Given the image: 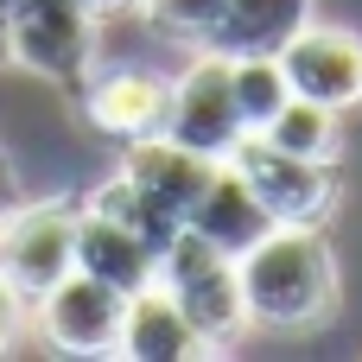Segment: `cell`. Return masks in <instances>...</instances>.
Listing matches in <instances>:
<instances>
[{"instance_id":"6da1fadb","label":"cell","mask_w":362,"mask_h":362,"mask_svg":"<svg viewBox=\"0 0 362 362\" xmlns=\"http://www.w3.org/2000/svg\"><path fill=\"white\" fill-rule=\"evenodd\" d=\"M248 331H312L337 312V255L325 223H274L248 255H235Z\"/></svg>"},{"instance_id":"7a4b0ae2","label":"cell","mask_w":362,"mask_h":362,"mask_svg":"<svg viewBox=\"0 0 362 362\" xmlns=\"http://www.w3.org/2000/svg\"><path fill=\"white\" fill-rule=\"evenodd\" d=\"M178 312L210 337V350H229L242 331H248V312H242V280H235V255H223L216 242H204L197 229H178L165 248H159V274H153Z\"/></svg>"},{"instance_id":"3957f363","label":"cell","mask_w":362,"mask_h":362,"mask_svg":"<svg viewBox=\"0 0 362 362\" xmlns=\"http://www.w3.org/2000/svg\"><path fill=\"white\" fill-rule=\"evenodd\" d=\"M95 25L83 0H6V57L76 89L95 70Z\"/></svg>"},{"instance_id":"277c9868","label":"cell","mask_w":362,"mask_h":362,"mask_svg":"<svg viewBox=\"0 0 362 362\" xmlns=\"http://www.w3.org/2000/svg\"><path fill=\"white\" fill-rule=\"evenodd\" d=\"M76 216H83V204H70V197L19 204L0 216V280L25 305L45 299L64 274H76Z\"/></svg>"},{"instance_id":"5b68a950","label":"cell","mask_w":362,"mask_h":362,"mask_svg":"<svg viewBox=\"0 0 362 362\" xmlns=\"http://www.w3.org/2000/svg\"><path fill=\"white\" fill-rule=\"evenodd\" d=\"M229 165L242 172V185L261 197L274 223H325L337 210V159H305L274 146L267 134H242Z\"/></svg>"},{"instance_id":"8992f818","label":"cell","mask_w":362,"mask_h":362,"mask_svg":"<svg viewBox=\"0 0 362 362\" xmlns=\"http://www.w3.org/2000/svg\"><path fill=\"white\" fill-rule=\"evenodd\" d=\"M165 134L191 153H210V159H229L235 140L248 134L242 108H235V83H229V57L223 51H204L185 64V76H172L165 89Z\"/></svg>"},{"instance_id":"52a82bcc","label":"cell","mask_w":362,"mask_h":362,"mask_svg":"<svg viewBox=\"0 0 362 362\" xmlns=\"http://www.w3.org/2000/svg\"><path fill=\"white\" fill-rule=\"evenodd\" d=\"M274 57H280L293 95L325 102V108H337V115L362 102V32H350V25L305 19Z\"/></svg>"},{"instance_id":"ba28073f","label":"cell","mask_w":362,"mask_h":362,"mask_svg":"<svg viewBox=\"0 0 362 362\" xmlns=\"http://www.w3.org/2000/svg\"><path fill=\"white\" fill-rule=\"evenodd\" d=\"M32 312H38L51 350H64V356H115L127 293H115L108 280H95V274L76 267V274H64L45 299H32Z\"/></svg>"},{"instance_id":"9c48e42d","label":"cell","mask_w":362,"mask_h":362,"mask_svg":"<svg viewBox=\"0 0 362 362\" xmlns=\"http://www.w3.org/2000/svg\"><path fill=\"white\" fill-rule=\"evenodd\" d=\"M165 76L140 70V64H115V70H89L76 83V102H83V121L121 146L146 140V134H165Z\"/></svg>"},{"instance_id":"30bf717a","label":"cell","mask_w":362,"mask_h":362,"mask_svg":"<svg viewBox=\"0 0 362 362\" xmlns=\"http://www.w3.org/2000/svg\"><path fill=\"white\" fill-rule=\"evenodd\" d=\"M115 356H134V362H197V356H216V350H210V337L178 312V299H172L159 280H146L140 293H127Z\"/></svg>"},{"instance_id":"8fae6325","label":"cell","mask_w":362,"mask_h":362,"mask_svg":"<svg viewBox=\"0 0 362 362\" xmlns=\"http://www.w3.org/2000/svg\"><path fill=\"white\" fill-rule=\"evenodd\" d=\"M216 165H223V159L191 153V146H178L172 134H146V140H134V146H127V159H121V172H127L146 197H159L178 223L191 216V204L204 197V185L216 178Z\"/></svg>"},{"instance_id":"7c38bea8","label":"cell","mask_w":362,"mask_h":362,"mask_svg":"<svg viewBox=\"0 0 362 362\" xmlns=\"http://www.w3.org/2000/svg\"><path fill=\"white\" fill-rule=\"evenodd\" d=\"M185 229H197V235H204V242H216L223 255H248V248L274 229V216H267V210H261V197L242 185V172L223 159V165H216V178L204 185V197L191 204Z\"/></svg>"},{"instance_id":"4fadbf2b","label":"cell","mask_w":362,"mask_h":362,"mask_svg":"<svg viewBox=\"0 0 362 362\" xmlns=\"http://www.w3.org/2000/svg\"><path fill=\"white\" fill-rule=\"evenodd\" d=\"M318 0H223L204 51H223V57H274L305 19H312Z\"/></svg>"},{"instance_id":"5bb4252c","label":"cell","mask_w":362,"mask_h":362,"mask_svg":"<svg viewBox=\"0 0 362 362\" xmlns=\"http://www.w3.org/2000/svg\"><path fill=\"white\" fill-rule=\"evenodd\" d=\"M76 267L95 274V280H108L115 293H140V286L159 274V248L140 242L134 229H121V223L102 216V210H83V216H76Z\"/></svg>"},{"instance_id":"9a60e30c","label":"cell","mask_w":362,"mask_h":362,"mask_svg":"<svg viewBox=\"0 0 362 362\" xmlns=\"http://www.w3.org/2000/svg\"><path fill=\"white\" fill-rule=\"evenodd\" d=\"M83 210H102V216H115L121 229H134V235H140V242H153V248H165V242L185 229V223H178V216H172L159 197H146V191H140L127 172H115L108 185H95V191L83 197Z\"/></svg>"},{"instance_id":"2e32d148","label":"cell","mask_w":362,"mask_h":362,"mask_svg":"<svg viewBox=\"0 0 362 362\" xmlns=\"http://www.w3.org/2000/svg\"><path fill=\"white\" fill-rule=\"evenodd\" d=\"M255 134H267L274 146L305 153V159H337V108L305 102V95H286L280 115H274L267 127H255Z\"/></svg>"},{"instance_id":"e0dca14e","label":"cell","mask_w":362,"mask_h":362,"mask_svg":"<svg viewBox=\"0 0 362 362\" xmlns=\"http://www.w3.org/2000/svg\"><path fill=\"white\" fill-rule=\"evenodd\" d=\"M229 83H235V108H242L248 134H255V127H267V121L280 115V102L293 95V89H286L280 57H229Z\"/></svg>"},{"instance_id":"ac0fdd59","label":"cell","mask_w":362,"mask_h":362,"mask_svg":"<svg viewBox=\"0 0 362 362\" xmlns=\"http://www.w3.org/2000/svg\"><path fill=\"white\" fill-rule=\"evenodd\" d=\"M134 6L146 13V25H159L165 38H185V45H204L223 13V0H134Z\"/></svg>"},{"instance_id":"d6986e66","label":"cell","mask_w":362,"mask_h":362,"mask_svg":"<svg viewBox=\"0 0 362 362\" xmlns=\"http://www.w3.org/2000/svg\"><path fill=\"white\" fill-rule=\"evenodd\" d=\"M19 318H25V299H19V293H13V286L0 280V350L13 344V331H19Z\"/></svg>"},{"instance_id":"ffe728a7","label":"cell","mask_w":362,"mask_h":362,"mask_svg":"<svg viewBox=\"0 0 362 362\" xmlns=\"http://www.w3.org/2000/svg\"><path fill=\"white\" fill-rule=\"evenodd\" d=\"M83 6H89V13H95V19H115V13H127V6H134V0H83Z\"/></svg>"},{"instance_id":"44dd1931","label":"cell","mask_w":362,"mask_h":362,"mask_svg":"<svg viewBox=\"0 0 362 362\" xmlns=\"http://www.w3.org/2000/svg\"><path fill=\"white\" fill-rule=\"evenodd\" d=\"M13 57H6V0H0V70H6Z\"/></svg>"},{"instance_id":"7402d4cb","label":"cell","mask_w":362,"mask_h":362,"mask_svg":"<svg viewBox=\"0 0 362 362\" xmlns=\"http://www.w3.org/2000/svg\"><path fill=\"white\" fill-rule=\"evenodd\" d=\"M0 216H6V210H0Z\"/></svg>"}]
</instances>
